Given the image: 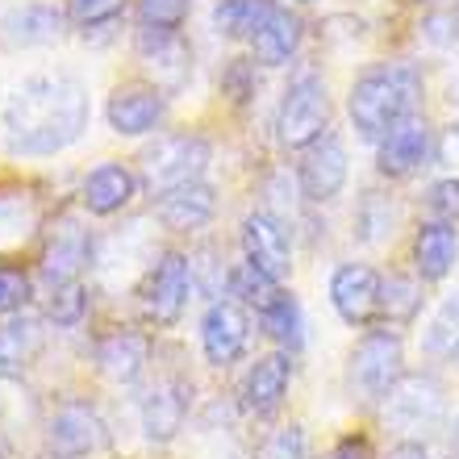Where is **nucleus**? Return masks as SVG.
<instances>
[{
	"label": "nucleus",
	"instance_id": "nucleus-1",
	"mask_svg": "<svg viewBox=\"0 0 459 459\" xmlns=\"http://www.w3.org/2000/svg\"><path fill=\"white\" fill-rule=\"evenodd\" d=\"M92 105H88V88L75 75H30L22 88H13L4 100V146L9 155L42 159L59 155L80 134L88 130Z\"/></svg>",
	"mask_w": 459,
	"mask_h": 459
},
{
	"label": "nucleus",
	"instance_id": "nucleus-2",
	"mask_svg": "<svg viewBox=\"0 0 459 459\" xmlns=\"http://www.w3.org/2000/svg\"><path fill=\"white\" fill-rule=\"evenodd\" d=\"M422 105V72L413 63H376L351 84L347 113L363 143H380L401 121L418 117Z\"/></svg>",
	"mask_w": 459,
	"mask_h": 459
},
{
	"label": "nucleus",
	"instance_id": "nucleus-3",
	"mask_svg": "<svg viewBox=\"0 0 459 459\" xmlns=\"http://www.w3.org/2000/svg\"><path fill=\"white\" fill-rule=\"evenodd\" d=\"M209 159H213V146L201 134H163L138 159L143 163V188L151 196H163L171 188L196 184L205 176Z\"/></svg>",
	"mask_w": 459,
	"mask_h": 459
},
{
	"label": "nucleus",
	"instance_id": "nucleus-4",
	"mask_svg": "<svg viewBox=\"0 0 459 459\" xmlns=\"http://www.w3.org/2000/svg\"><path fill=\"white\" fill-rule=\"evenodd\" d=\"M405 376V351L393 330H368L347 359V388L359 401H385Z\"/></svg>",
	"mask_w": 459,
	"mask_h": 459
},
{
	"label": "nucleus",
	"instance_id": "nucleus-5",
	"mask_svg": "<svg viewBox=\"0 0 459 459\" xmlns=\"http://www.w3.org/2000/svg\"><path fill=\"white\" fill-rule=\"evenodd\" d=\"M330 130V97H326V84L317 75H297L284 97H280V109H276V138L289 151H305L314 146L322 134Z\"/></svg>",
	"mask_w": 459,
	"mask_h": 459
},
{
	"label": "nucleus",
	"instance_id": "nucleus-6",
	"mask_svg": "<svg viewBox=\"0 0 459 459\" xmlns=\"http://www.w3.org/2000/svg\"><path fill=\"white\" fill-rule=\"evenodd\" d=\"M188 292H193V259L180 251H163L146 267L138 309L151 326H176L188 309Z\"/></svg>",
	"mask_w": 459,
	"mask_h": 459
},
{
	"label": "nucleus",
	"instance_id": "nucleus-7",
	"mask_svg": "<svg viewBox=\"0 0 459 459\" xmlns=\"http://www.w3.org/2000/svg\"><path fill=\"white\" fill-rule=\"evenodd\" d=\"M109 447V426L88 401H63L47 422V451L55 459H88Z\"/></svg>",
	"mask_w": 459,
	"mask_h": 459
},
{
	"label": "nucleus",
	"instance_id": "nucleus-8",
	"mask_svg": "<svg viewBox=\"0 0 459 459\" xmlns=\"http://www.w3.org/2000/svg\"><path fill=\"white\" fill-rule=\"evenodd\" d=\"M134 55H138V63L151 72V80H155V88L163 97L180 92V88L188 84V75H193V50H188V42L180 38V30L138 25Z\"/></svg>",
	"mask_w": 459,
	"mask_h": 459
},
{
	"label": "nucleus",
	"instance_id": "nucleus-9",
	"mask_svg": "<svg viewBox=\"0 0 459 459\" xmlns=\"http://www.w3.org/2000/svg\"><path fill=\"white\" fill-rule=\"evenodd\" d=\"M443 418V388L430 376H401L385 397V422L401 435H422Z\"/></svg>",
	"mask_w": 459,
	"mask_h": 459
},
{
	"label": "nucleus",
	"instance_id": "nucleus-10",
	"mask_svg": "<svg viewBox=\"0 0 459 459\" xmlns=\"http://www.w3.org/2000/svg\"><path fill=\"white\" fill-rule=\"evenodd\" d=\"M247 339H251V317L234 297H218L201 317V347L213 368H230L247 355Z\"/></svg>",
	"mask_w": 459,
	"mask_h": 459
},
{
	"label": "nucleus",
	"instance_id": "nucleus-11",
	"mask_svg": "<svg viewBox=\"0 0 459 459\" xmlns=\"http://www.w3.org/2000/svg\"><path fill=\"white\" fill-rule=\"evenodd\" d=\"M242 255H247V264H255L264 276L272 280H284L292 272V238L284 221L276 213H247L242 218Z\"/></svg>",
	"mask_w": 459,
	"mask_h": 459
},
{
	"label": "nucleus",
	"instance_id": "nucleus-12",
	"mask_svg": "<svg viewBox=\"0 0 459 459\" xmlns=\"http://www.w3.org/2000/svg\"><path fill=\"white\" fill-rule=\"evenodd\" d=\"M297 184H301L305 201H317V205H326L342 193V184H347V146H342L339 134L326 130L314 146H305Z\"/></svg>",
	"mask_w": 459,
	"mask_h": 459
},
{
	"label": "nucleus",
	"instance_id": "nucleus-13",
	"mask_svg": "<svg viewBox=\"0 0 459 459\" xmlns=\"http://www.w3.org/2000/svg\"><path fill=\"white\" fill-rule=\"evenodd\" d=\"M330 305L347 326H372L380 317V276L368 264H342L330 276Z\"/></svg>",
	"mask_w": 459,
	"mask_h": 459
},
{
	"label": "nucleus",
	"instance_id": "nucleus-14",
	"mask_svg": "<svg viewBox=\"0 0 459 459\" xmlns=\"http://www.w3.org/2000/svg\"><path fill=\"white\" fill-rule=\"evenodd\" d=\"M188 405H193V385H184L176 376L159 380V385L143 397V405H138L143 435L151 438V443H159V447L171 443V438L184 430V422H188Z\"/></svg>",
	"mask_w": 459,
	"mask_h": 459
},
{
	"label": "nucleus",
	"instance_id": "nucleus-15",
	"mask_svg": "<svg viewBox=\"0 0 459 459\" xmlns=\"http://www.w3.org/2000/svg\"><path fill=\"white\" fill-rule=\"evenodd\" d=\"M289 385H292L289 351L259 355L242 376V410L255 413V418H272L289 397Z\"/></svg>",
	"mask_w": 459,
	"mask_h": 459
},
{
	"label": "nucleus",
	"instance_id": "nucleus-16",
	"mask_svg": "<svg viewBox=\"0 0 459 459\" xmlns=\"http://www.w3.org/2000/svg\"><path fill=\"white\" fill-rule=\"evenodd\" d=\"M168 113V100L155 84H126L117 88L105 105V117H109V130L121 138H143V134H155V126Z\"/></svg>",
	"mask_w": 459,
	"mask_h": 459
},
{
	"label": "nucleus",
	"instance_id": "nucleus-17",
	"mask_svg": "<svg viewBox=\"0 0 459 459\" xmlns=\"http://www.w3.org/2000/svg\"><path fill=\"white\" fill-rule=\"evenodd\" d=\"M67 30V13L42 0H30L22 9H9L0 17V42L9 50H34V47H50L59 42Z\"/></svg>",
	"mask_w": 459,
	"mask_h": 459
},
{
	"label": "nucleus",
	"instance_id": "nucleus-18",
	"mask_svg": "<svg viewBox=\"0 0 459 459\" xmlns=\"http://www.w3.org/2000/svg\"><path fill=\"white\" fill-rule=\"evenodd\" d=\"M155 218L163 230L171 234H193V230H205L209 221L218 218V188L205 180L184 184V188H171L155 201Z\"/></svg>",
	"mask_w": 459,
	"mask_h": 459
},
{
	"label": "nucleus",
	"instance_id": "nucleus-19",
	"mask_svg": "<svg viewBox=\"0 0 459 459\" xmlns=\"http://www.w3.org/2000/svg\"><path fill=\"white\" fill-rule=\"evenodd\" d=\"M426 159H430V126H426L422 117L401 121L397 130L385 134V138L376 143V168H380V176H388V180L413 176L418 168H426Z\"/></svg>",
	"mask_w": 459,
	"mask_h": 459
},
{
	"label": "nucleus",
	"instance_id": "nucleus-20",
	"mask_svg": "<svg viewBox=\"0 0 459 459\" xmlns=\"http://www.w3.org/2000/svg\"><path fill=\"white\" fill-rule=\"evenodd\" d=\"M88 264H92V234L80 221L63 218L50 234L47 251H42V280L47 284H67V280H80V272Z\"/></svg>",
	"mask_w": 459,
	"mask_h": 459
},
{
	"label": "nucleus",
	"instance_id": "nucleus-21",
	"mask_svg": "<svg viewBox=\"0 0 459 459\" xmlns=\"http://www.w3.org/2000/svg\"><path fill=\"white\" fill-rule=\"evenodd\" d=\"M134 193H138V176L126 163H100L80 184V205L92 218H113V213H121V209L130 205Z\"/></svg>",
	"mask_w": 459,
	"mask_h": 459
},
{
	"label": "nucleus",
	"instance_id": "nucleus-22",
	"mask_svg": "<svg viewBox=\"0 0 459 459\" xmlns=\"http://www.w3.org/2000/svg\"><path fill=\"white\" fill-rule=\"evenodd\" d=\"M151 363V339L143 330H113L97 342V368L113 385H134Z\"/></svg>",
	"mask_w": 459,
	"mask_h": 459
},
{
	"label": "nucleus",
	"instance_id": "nucleus-23",
	"mask_svg": "<svg viewBox=\"0 0 459 459\" xmlns=\"http://www.w3.org/2000/svg\"><path fill=\"white\" fill-rule=\"evenodd\" d=\"M47 347V330L42 322L30 314H13L4 326H0V380H17V376L30 368V363L42 355Z\"/></svg>",
	"mask_w": 459,
	"mask_h": 459
},
{
	"label": "nucleus",
	"instance_id": "nucleus-24",
	"mask_svg": "<svg viewBox=\"0 0 459 459\" xmlns=\"http://www.w3.org/2000/svg\"><path fill=\"white\" fill-rule=\"evenodd\" d=\"M459 259V234L451 221H426L413 234V264L422 280H443L451 276V267Z\"/></svg>",
	"mask_w": 459,
	"mask_h": 459
},
{
	"label": "nucleus",
	"instance_id": "nucleus-25",
	"mask_svg": "<svg viewBox=\"0 0 459 459\" xmlns=\"http://www.w3.org/2000/svg\"><path fill=\"white\" fill-rule=\"evenodd\" d=\"M297 47H301V17L289 9H276L251 38V55L259 67H284L297 55Z\"/></svg>",
	"mask_w": 459,
	"mask_h": 459
},
{
	"label": "nucleus",
	"instance_id": "nucleus-26",
	"mask_svg": "<svg viewBox=\"0 0 459 459\" xmlns=\"http://www.w3.org/2000/svg\"><path fill=\"white\" fill-rule=\"evenodd\" d=\"M272 13H276L272 0H218L213 4V30L230 42H251Z\"/></svg>",
	"mask_w": 459,
	"mask_h": 459
},
{
	"label": "nucleus",
	"instance_id": "nucleus-27",
	"mask_svg": "<svg viewBox=\"0 0 459 459\" xmlns=\"http://www.w3.org/2000/svg\"><path fill=\"white\" fill-rule=\"evenodd\" d=\"M38 201L30 193H0V251H17L34 238Z\"/></svg>",
	"mask_w": 459,
	"mask_h": 459
},
{
	"label": "nucleus",
	"instance_id": "nucleus-28",
	"mask_svg": "<svg viewBox=\"0 0 459 459\" xmlns=\"http://www.w3.org/2000/svg\"><path fill=\"white\" fill-rule=\"evenodd\" d=\"M226 297H234L242 309H255V314H264V309H272V305H276L284 292H280V280L264 276V272H259L255 264H238V267H230Z\"/></svg>",
	"mask_w": 459,
	"mask_h": 459
},
{
	"label": "nucleus",
	"instance_id": "nucleus-29",
	"mask_svg": "<svg viewBox=\"0 0 459 459\" xmlns=\"http://www.w3.org/2000/svg\"><path fill=\"white\" fill-rule=\"evenodd\" d=\"M259 326H264L267 339L276 342V347H284V351H297L305 342V317H301V305H297L292 292H284L272 309L259 314Z\"/></svg>",
	"mask_w": 459,
	"mask_h": 459
},
{
	"label": "nucleus",
	"instance_id": "nucleus-30",
	"mask_svg": "<svg viewBox=\"0 0 459 459\" xmlns=\"http://www.w3.org/2000/svg\"><path fill=\"white\" fill-rule=\"evenodd\" d=\"M422 309V284L410 276H388L380 280V317L388 326H405Z\"/></svg>",
	"mask_w": 459,
	"mask_h": 459
},
{
	"label": "nucleus",
	"instance_id": "nucleus-31",
	"mask_svg": "<svg viewBox=\"0 0 459 459\" xmlns=\"http://www.w3.org/2000/svg\"><path fill=\"white\" fill-rule=\"evenodd\" d=\"M355 226H359V238L368 242V247H380V242L393 238V226H397V209L388 205V196L363 193L359 213H355Z\"/></svg>",
	"mask_w": 459,
	"mask_h": 459
},
{
	"label": "nucleus",
	"instance_id": "nucleus-32",
	"mask_svg": "<svg viewBox=\"0 0 459 459\" xmlns=\"http://www.w3.org/2000/svg\"><path fill=\"white\" fill-rule=\"evenodd\" d=\"M47 317L55 326L72 330L80 326L88 317V289L84 280H67V284H50V297H47Z\"/></svg>",
	"mask_w": 459,
	"mask_h": 459
},
{
	"label": "nucleus",
	"instance_id": "nucleus-33",
	"mask_svg": "<svg viewBox=\"0 0 459 459\" xmlns=\"http://www.w3.org/2000/svg\"><path fill=\"white\" fill-rule=\"evenodd\" d=\"M455 342H459V292H451V297H443L435 317H430L422 347L426 355H447V351H455Z\"/></svg>",
	"mask_w": 459,
	"mask_h": 459
},
{
	"label": "nucleus",
	"instance_id": "nucleus-34",
	"mask_svg": "<svg viewBox=\"0 0 459 459\" xmlns=\"http://www.w3.org/2000/svg\"><path fill=\"white\" fill-rule=\"evenodd\" d=\"M138 25H155V30H180L193 13V0H134Z\"/></svg>",
	"mask_w": 459,
	"mask_h": 459
},
{
	"label": "nucleus",
	"instance_id": "nucleus-35",
	"mask_svg": "<svg viewBox=\"0 0 459 459\" xmlns=\"http://www.w3.org/2000/svg\"><path fill=\"white\" fill-rule=\"evenodd\" d=\"M126 13V0H67V17H72L80 30H105Z\"/></svg>",
	"mask_w": 459,
	"mask_h": 459
},
{
	"label": "nucleus",
	"instance_id": "nucleus-36",
	"mask_svg": "<svg viewBox=\"0 0 459 459\" xmlns=\"http://www.w3.org/2000/svg\"><path fill=\"white\" fill-rule=\"evenodd\" d=\"M193 284H201L209 297H221V289L230 284V267L218 255V247H201L193 255Z\"/></svg>",
	"mask_w": 459,
	"mask_h": 459
},
{
	"label": "nucleus",
	"instance_id": "nucleus-37",
	"mask_svg": "<svg viewBox=\"0 0 459 459\" xmlns=\"http://www.w3.org/2000/svg\"><path fill=\"white\" fill-rule=\"evenodd\" d=\"M255 459H305V430L301 426H280L259 443Z\"/></svg>",
	"mask_w": 459,
	"mask_h": 459
},
{
	"label": "nucleus",
	"instance_id": "nucleus-38",
	"mask_svg": "<svg viewBox=\"0 0 459 459\" xmlns=\"http://www.w3.org/2000/svg\"><path fill=\"white\" fill-rule=\"evenodd\" d=\"M30 301V276L22 267H0V317L22 314Z\"/></svg>",
	"mask_w": 459,
	"mask_h": 459
},
{
	"label": "nucleus",
	"instance_id": "nucleus-39",
	"mask_svg": "<svg viewBox=\"0 0 459 459\" xmlns=\"http://www.w3.org/2000/svg\"><path fill=\"white\" fill-rule=\"evenodd\" d=\"M426 209L435 213V221H459V176H447L426 188Z\"/></svg>",
	"mask_w": 459,
	"mask_h": 459
},
{
	"label": "nucleus",
	"instance_id": "nucleus-40",
	"mask_svg": "<svg viewBox=\"0 0 459 459\" xmlns=\"http://www.w3.org/2000/svg\"><path fill=\"white\" fill-rule=\"evenodd\" d=\"M221 88H226L238 105H242V100H251L255 88H259V84H255V63L251 59H230L226 72H221Z\"/></svg>",
	"mask_w": 459,
	"mask_h": 459
},
{
	"label": "nucleus",
	"instance_id": "nucleus-41",
	"mask_svg": "<svg viewBox=\"0 0 459 459\" xmlns=\"http://www.w3.org/2000/svg\"><path fill=\"white\" fill-rule=\"evenodd\" d=\"M438 159H443L451 171H459V126H447L443 143H438Z\"/></svg>",
	"mask_w": 459,
	"mask_h": 459
},
{
	"label": "nucleus",
	"instance_id": "nucleus-42",
	"mask_svg": "<svg viewBox=\"0 0 459 459\" xmlns=\"http://www.w3.org/2000/svg\"><path fill=\"white\" fill-rule=\"evenodd\" d=\"M388 459H430V451H426L422 443H418V438H401Z\"/></svg>",
	"mask_w": 459,
	"mask_h": 459
},
{
	"label": "nucleus",
	"instance_id": "nucleus-43",
	"mask_svg": "<svg viewBox=\"0 0 459 459\" xmlns=\"http://www.w3.org/2000/svg\"><path fill=\"white\" fill-rule=\"evenodd\" d=\"M330 459H368V447H363L359 438H342L339 447L330 451Z\"/></svg>",
	"mask_w": 459,
	"mask_h": 459
},
{
	"label": "nucleus",
	"instance_id": "nucleus-44",
	"mask_svg": "<svg viewBox=\"0 0 459 459\" xmlns=\"http://www.w3.org/2000/svg\"><path fill=\"white\" fill-rule=\"evenodd\" d=\"M451 459H459V418H455V430H451Z\"/></svg>",
	"mask_w": 459,
	"mask_h": 459
},
{
	"label": "nucleus",
	"instance_id": "nucleus-45",
	"mask_svg": "<svg viewBox=\"0 0 459 459\" xmlns=\"http://www.w3.org/2000/svg\"><path fill=\"white\" fill-rule=\"evenodd\" d=\"M447 100H451V105H459V75H455V80H451V84H447Z\"/></svg>",
	"mask_w": 459,
	"mask_h": 459
},
{
	"label": "nucleus",
	"instance_id": "nucleus-46",
	"mask_svg": "<svg viewBox=\"0 0 459 459\" xmlns=\"http://www.w3.org/2000/svg\"><path fill=\"white\" fill-rule=\"evenodd\" d=\"M305 4H309V0H305Z\"/></svg>",
	"mask_w": 459,
	"mask_h": 459
}]
</instances>
